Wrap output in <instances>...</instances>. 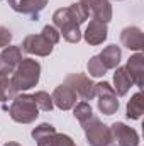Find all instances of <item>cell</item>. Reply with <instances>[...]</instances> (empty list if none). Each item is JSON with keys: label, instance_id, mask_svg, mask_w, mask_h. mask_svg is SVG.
I'll use <instances>...</instances> for the list:
<instances>
[{"label": "cell", "instance_id": "6da1fadb", "mask_svg": "<svg viewBox=\"0 0 144 146\" xmlns=\"http://www.w3.org/2000/svg\"><path fill=\"white\" fill-rule=\"evenodd\" d=\"M39 76H41L39 61L32 60V58H24L12 72L10 82L17 92H22V90H29V88L36 87L39 82Z\"/></svg>", "mask_w": 144, "mask_h": 146}, {"label": "cell", "instance_id": "7a4b0ae2", "mask_svg": "<svg viewBox=\"0 0 144 146\" xmlns=\"http://www.w3.org/2000/svg\"><path fill=\"white\" fill-rule=\"evenodd\" d=\"M7 110H9L12 121H15L19 124H31L39 115V109L34 102V97L27 95V94L15 95L12 99V104L7 107Z\"/></svg>", "mask_w": 144, "mask_h": 146}, {"label": "cell", "instance_id": "3957f363", "mask_svg": "<svg viewBox=\"0 0 144 146\" xmlns=\"http://www.w3.org/2000/svg\"><path fill=\"white\" fill-rule=\"evenodd\" d=\"M85 136L90 146H108L112 145V133L110 127L105 126L95 114L83 124Z\"/></svg>", "mask_w": 144, "mask_h": 146}, {"label": "cell", "instance_id": "277c9868", "mask_svg": "<svg viewBox=\"0 0 144 146\" xmlns=\"http://www.w3.org/2000/svg\"><path fill=\"white\" fill-rule=\"evenodd\" d=\"M95 97H98V110L105 115H112L119 110V100L114 92V87L108 82L95 83Z\"/></svg>", "mask_w": 144, "mask_h": 146}, {"label": "cell", "instance_id": "5b68a950", "mask_svg": "<svg viewBox=\"0 0 144 146\" xmlns=\"http://www.w3.org/2000/svg\"><path fill=\"white\" fill-rule=\"evenodd\" d=\"M65 83L70 85L73 90L76 92L78 97L83 100H92L95 97V83L90 80V76L83 73H71L65 78Z\"/></svg>", "mask_w": 144, "mask_h": 146}, {"label": "cell", "instance_id": "8992f818", "mask_svg": "<svg viewBox=\"0 0 144 146\" xmlns=\"http://www.w3.org/2000/svg\"><path fill=\"white\" fill-rule=\"evenodd\" d=\"M22 51L29 53V54H36V56H49L53 53V44L42 36V34H29L24 37L22 44H20Z\"/></svg>", "mask_w": 144, "mask_h": 146}, {"label": "cell", "instance_id": "52a82bcc", "mask_svg": "<svg viewBox=\"0 0 144 146\" xmlns=\"http://www.w3.org/2000/svg\"><path fill=\"white\" fill-rule=\"evenodd\" d=\"M110 133H112V143H115L117 146L139 145V134L124 122H114L110 126Z\"/></svg>", "mask_w": 144, "mask_h": 146}, {"label": "cell", "instance_id": "ba28073f", "mask_svg": "<svg viewBox=\"0 0 144 146\" xmlns=\"http://www.w3.org/2000/svg\"><path fill=\"white\" fill-rule=\"evenodd\" d=\"M51 99H53V104H54L58 109L70 110V109H73V107L76 106V99H78V95H76V92L73 90L70 85L61 83V85H58V87L54 88Z\"/></svg>", "mask_w": 144, "mask_h": 146}, {"label": "cell", "instance_id": "9c48e42d", "mask_svg": "<svg viewBox=\"0 0 144 146\" xmlns=\"http://www.w3.org/2000/svg\"><path fill=\"white\" fill-rule=\"evenodd\" d=\"M9 5L12 10L31 15L32 21H37V15L48 5V0H9Z\"/></svg>", "mask_w": 144, "mask_h": 146}, {"label": "cell", "instance_id": "30bf717a", "mask_svg": "<svg viewBox=\"0 0 144 146\" xmlns=\"http://www.w3.org/2000/svg\"><path fill=\"white\" fill-rule=\"evenodd\" d=\"M107 24L98 21V19H92L90 24L87 26L85 33L81 34V37H85V41L90 44V46H97V44H102L105 39H107Z\"/></svg>", "mask_w": 144, "mask_h": 146}, {"label": "cell", "instance_id": "8fae6325", "mask_svg": "<svg viewBox=\"0 0 144 146\" xmlns=\"http://www.w3.org/2000/svg\"><path fill=\"white\" fill-rule=\"evenodd\" d=\"M120 42L124 48L127 49H132V51H141L144 46V34L143 31L136 26H131V27H126L122 29L120 33Z\"/></svg>", "mask_w": 144, "mask_h": 146}, {"label": "cell", "instance_id": "7c38bea8", "mask_svg": "<svg viewBox=\"0 0 144 146\" xmlns=\"http://www.w3.org/2000/svg\"><path fill=\"white\" fill-rule=\"evenodd\" d=\"M126 72L129 73L132 83H136L137 87H143L144 83V54L143 53H136L127 60V65L124 66Z\"/></svg>", "mask_w": 144, "mask_h": 146}, {"label": "cell", "instance_id": "4fadbf2b", "mask_svg": "<svg viewBox=\"0 0 144 146\" xmlns=\"http://www.w3.org/2000/svg\"><path fill=\"white\" fill-rule=\"evenodd\" d=\"M88 10H92L93 19H98L107 24L112 19V5L108 0H80Z\"/></svg>", "mask_w": 144, "mask_h": 146}, {"label": "cell", "instance_id": "5bb4252c", "mask_svg": "<svg viewBox=\"0 0 144 146\" xmlns=\"http://www.w3.org/2000/svg\"><path fill=\"white\" fill-rule=\"evenodd\" d=\"M132 87V80L129 76V73L126 72V68L117 66L114 73V92L117 97H124Z\"/></svg>", "mask_w": 144, "mask_h": 146}, {"label": "cell", "instance_id": "9a60e30c", "mask_svg": "<svg viewBox=\"0 0 144 146\" xmlns=\"http://www.w3.org/2000/svg\"><path fill=\"white\" fill-rule=\"evenodd\" d=\"M100 61L104 63V66L107 70H112V68H117L119 63H120V58H122V51L117 44H110L107 48H104V51L98 54Z\"/></svg>", "mask_w": 144, "mask_h": 146}, {"label": "cell", "instance_id": "2e32d148", "mask_svg": "<svg viewBox=\"0 0 144 146\" xmlns=\"http://www.w3.org/2000/svg\"><path fill=\"white\" fill-rule=\"evenodd\" d=\"M143 112H144V99H143V94L137 92V94H134V95L131 97V100L127 102L126 115H127L129 119L137 121V119H141Z\"/></svg>", "mask_w": 144, "mask_h": 146}, {"label": "cell", "instance_id": "e0dca14e", "mask_svg": "<svg viewBox=\"0 0 144 146\" xmlns=\"http://www.w3.org/2000/svg\"><path fill=\"white\" fill-rule=\"evenodd\" d=\"M37 146H76L73 143V139L68 134H61V133H54L49 134L42 139L37 141Z\"/></svg>", "mask_w": 144, "mask_h": 146}, {"label": "cell", "instance_id": "ac0fdd59", "mask_svg": "<svg viewBox=\"0 0 144 146\" xmlns=\"http://www.w3.org/2000/svg\"><path fill=\"white\" fill-rule=\"evenodd\" d=\"M73 22H76V21H75V17L71 15L70 7L58 9V10L53 14V24H54V27H58L59 31H61L63 27H66V26L73 24ZM76 24H78V22H76Z\"/></svg>", "mask_w": 144, "mask_h": 146}, {"label": "cell", "instance_id": "d6986e66", "mask_svg": "<svg viewBox=\"0 0 144 146\" xmlns=\"http://www.w3.org/2000/svg\"><path fill=\"white\" fill-rule=\"evenodd\" d=\"M0 54L7 60V63H9L14 70H15V66L24 60V58H22V49H20L19 46H10V44H9V46L3 48V51H2Z\"/></svg>", "mask_w": 144, "mask_h": 146}, {"label": "cell", "instance_id": "ffe728a7", "mask_svg": "<svg viewBox=\"0 0 144 146\" xmlns=\"http://www.w3.org/2000/svg\"><path fill=\"white\" fill-rule=\"evenodd\" d=\"M17 95V90L12 87V82L7 75H0V102L12 100Z\"/></svg>", "mask_w": 144, "mask_h": 146}, {"label": "cell", "instance_id": "44dd1931", "mask_svg": "<svg viewBox=\"0 0 144 146\" xmlns=\"http://www.w3.org/2000/svg\"><path fill=\"white\" fill-rule=\"evenodd\" d=\"M73 115H75V119L83 126V124L93 115V110H92V107H90L88 102H80V104H76V106L73 107Z\"/></svg>", "mask_w": 144, "mask_h": 146}, {"label": "cell", "instance_id": "7402d4cb", "mask_svg": "<svg viewBox=\"0 0 144 146\" xmlns=\"http://www.w3.org/2000/svg\"><path fill=\"white\" fill-rule=\"evenodd\" d=\"M87 70L90 73V76H95V78H100L107 73V68L104 66V63L100 61L98 56H92L87 63Z\"/></svg>", "mask_w": 144, "mask_h": 146}, {"label": "cell", "instance_id": "603a6c76", "mask_svg": "<svg viewBox=\"0 0 144 146\" xmlns=\"http://www.w3.org/2000/svg\"><path fill=\"white\" fill-rule=\"evenodd\" d=\"M34 102H36V106H37V109L39 110H44V112H49V110L53 109V99H51V95L48 94V92H36L34 95Z\"/></svg>", "mask_w": 144, "mask_h": 146}, {"label": "cell", "instance_id": "cb8c5ba5", "mask_svg": "<svg viewBox=\"0 0 144 146\" xmlns=\"http://www.w3.org/2000/svg\"><path fill=\"white\" fill-rule=\"evenodd\" d=\"M59 34H63V37H65V39H66L68 42H78V41L81 39V31H80V24L73 22V24H70V26L63 27Z\"/></svg>", "mask_w": 144, "mask_h": 146}, {"label": "cell", "instance_id": "d4e9b609", "mask_svg": "<svg viewBox=\"0 0 144 146\" xmlns=\"http://www.w3.org/2000/svg\"><path fill=\"white\" fill-rule=\"evenodd\" d=\"M70 10H71V15L75 17V21H76L78 24H83V22L88 19V15H90V10H88L81 2L71 3V5H70Z\"/></svg>", "mask_w": 144, "mask_h": 146}, {"label": "cell", "instance_id": "484cf974", "mask_svg": "<svg viewBox=\"0 0 144 146\" xmlns=\"http://www.w3.org/2000/svg\"><path fill=\"white\" fill-rule=\"evenodd\" d=\"M54 133H56L54 126H51V124H48V122H42V124L37 126L31 134H32V138H34L36 141H39V139H42V138H46V136H49V134H54Z\"/></svg>", "mask_w": 144, "mask_h": 146}, {"label": "cell", "instance_id": "4316f807", "mask_svg": "<svg viewBox=\"0 0 144 146\" xmlns=\"http://www.w3.org/2000/svg\"><path fill=\"white\" fill-rule=\"evenodd\" d=\"M41 34L46 37V39H48L53 46H54V44H58V42H59V37H61L59 31H58L54 26H49V24L42 27V33H41Z\"/></svg>", "mask_w": 144, "mask_h": 146}, {"label": "cell", "instance_id": "83f0119b", "mask_svg": "<svg viewBox=\"0 0 144 146\" xmlns=\"http://www.w3.org/2000/svg\"><path fill=\"white\" fill-rule=\"evenodd\" d=\"M10 41H12V33H10L7 27H2V26H0V48L9 46Z\"/></svg>", "mask_w": 144, "mask_h": 146}, {"label": "cell", "instance_id": "f1b7e54d", "mask_svg": "<svg viewBox=\"0 0 144 146\" xmlns=\"http://www.w3.org/2000/svg\"><path fill=\"white\" fill-rule=\"evenodd\" d=\"M14 72V68L7 63V60L0 54V75H9V73Z\"/></svg>", "mask_w": 144, "mask_h": 146}, {"label": "cell", "instance_id": "f546056e", "mask_svg": "<svg viewBox=\"0 0 144 146\" xmlns=\"http://www.w3.org/2000/svg\"><path fill=\"white\" fill-rule=\"evenodd\" d=\"M5 146H20V145H19V143H7Z\"/></svg>", "mask_w": 144, "mask_h": 146}]
</instances>
